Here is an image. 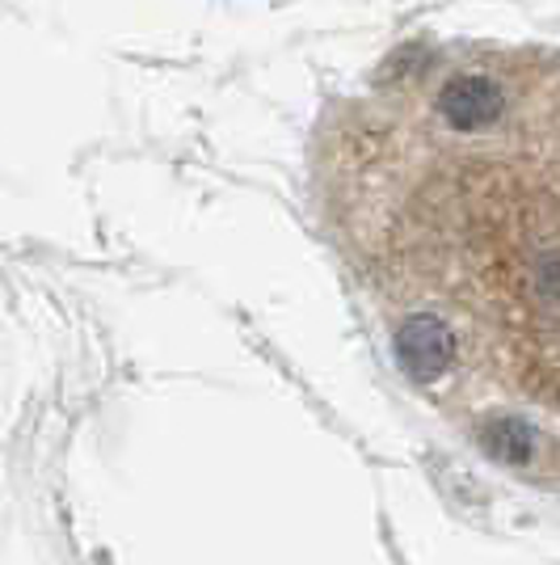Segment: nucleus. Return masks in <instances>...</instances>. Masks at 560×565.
I'll list each match as a JSON object with an SVG mask.
<instances>
[{
  "instance_id": "1",
  "label": "nucleus",
  "mask_w": 560,
  "mask_h": 565,
  "mask_svg": "<svg viewBox=\"0 0 560 565\" xmlns=\"http://www.w3.org/2000/svg\"><path fill=\"white\" fill-rule=\"evenodd\" d=\"M397 354H400V367L413 380L443 376L446 363H451V330H446L439 317H413V321L400 326Z\"/></svg>"
},
{
  "instance_id": "2",
  "label": "nucleus",
  "mask_w": 560,
  "mask_h": 565,
  "mask_svg": "<svg viewBox=\"0 0 560 565\" xmlns=\"http://www.w3.org/2000/svg\"><path fill=\"white\" fill-rule=\"evenodd\" d=\"M497 110H502V94L481 76H460L443 89V115L451 118V127H464V131L485 127L489 118H497Z\"/></svg>"
}]
</instances>
